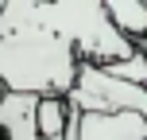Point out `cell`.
I'll return each mask as SVG.
<instances>
[{
    "mask_svg": "<svg viewBox=\"0 0 147 140\" xmlns=\"http://www.w3.org/2000/svg\"><path fill=\"white\" fill-rule=\"evenodd\" d=\"M35 105H39V97L0 94V128H4V140H39Z\"/></svg>",
    "mask_w": 147,
    "mask_h": 140,
    "instance_id": "cell-4",
    "label": "cell"
},
{
    "mask_svg": "<svg viewBox=\"0 0 147 140\" xmlns=\"http://www.w3.org/2000/svg\"><path fill=\"white\" fill-rule=\"evenodd\" d=\"M0 8H4V4H0Z\"/></svg>",
    "mask_w": 147,
    "mask_h": 140,
    "instance_id": "cell-9",
    "label": "cell"
},
{
    "mask_svg": "<svg viewBox=\"0 0 147 140\" xmlns=\"http://www.w3.org/2000/svg\"><path fill=\"white\" fill-rule=\"evenodd\" d=\"M35 12H39V20L47 27H54L78 51V59L89 62V66H109V62L140 55L112 27V20H109L101 0H51V4H39L35 0Z\"/></svg>",
    "mask_w": 147,
    "mask_h": 140,
    "instance_id": "cell-2",
    "label": "cell"
},
{
    "mask_svg": "<svg viewBox=\"0 0 147 140\" xmlns=\"http://www.w3.org/2000/svg\"><path fill=\"white\" fill-rule=\"evenodd\" d=\"M109 78H120V82H132V86H147V55H132V59H120V62H109L101 66Z\"/></svg>",
    "mask_w": 147,
    "mask_h": 140,
    "instance_id": "cell-7",
    "label": "cell"
},
{
    "mask_svg": "<svg viewBox=\"0 0 147 140\" xmlns=\"http://www.w3.org/2000/svg\"><path fill=\"white\" fill-rule=\"evenodd\" d=\"M78 51L47 27L35 0H8L0 8V89L27 97H66L78 82Z\"/></svg>",
    "mask_w": 147,
    "mask_h": 140,
    "instance_id": "cell-1",
    "label": "cell"
},
{
    "mask_svg": "<svg viewBox=\"0 0 147 140\" xmlns=\"http://www.w3.org/2000/svg\"><path fill=\"white\" fill-rule=\"evenodd\" d=\"M105 12H109L112 27H116L140 55H147V4L143 0H109Z\"/></svg>",
    "mask_w": 147,
    "mask_h": 140,
    "instance_id": "cell-5",
    "label": "cell"
},
{
    "mask_svg": "<svg viewBox=\"0 0 147 140\" xmlns=\"http://www.w3.org/2000/svg\"><path fill=\"white\" fill-rule=\"evenodd\" d=\"M78 140H147V121L136 113H81Z\"/></svg>",
    "mask_w": 147,
    "mask_h": 140,
    "instance_id": "cell-3",
    "label": "cell"
},
{
    "mask_svg": "<svg viewBox=\"0 0 147 140\" xmlns=\"http://www.w3.org/2000/svg\"><path fill=\"white\" fill-rule=\"evenodd\" d=\"M66 117H70V101H66V97H39V105H35L39 140H62Z\"/></svg>",
    "mask_w": 147,
    "mask_h": 140,
    "instance_id": "cell-6",
    "label": "cell"
},
{
    "mask_svg": "<svg viewBox=\"0 0 147 140\" xmlns=\"http://www.w3.org/2000/svg\"><path fill=\"white\" fill-rule=\"evenodd\" d=\"M0 140H4V128H0Z\"/></svg>",
    "mask_w": 147,
    "mask_h": 140,
    "instance_id": "cell-8",
    "label": "cell"
}]
</instances>
